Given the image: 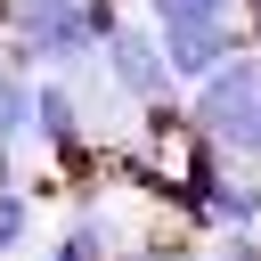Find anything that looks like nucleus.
I'll return each mask as SVG.
<instances>
[{
  "instance_id": "nucleus-1",
  "label": "nucleus",
  "mask_w": 261,
  "mask_h": 261,
  "mask_svg": "<svg viewBox=\"0 0 261 261\" xmlns=\"http://www.w3.org/2000/svg\"><path fill=\"white\" fill-rule=\"evenodd\" d=\"M188 130L212 139L228 163H261V49L212 65L204 82H188Z\"/></svg>"
},
{
  "instance_id": "nucleus-2",
  "label": "nucleus",
  "mask_w": 261,
  "mask_h": 261,
  "mask_svg": "<svg viewBox=\"0 0 261 261\" xmlns=\"http://www.w3.org/2000/svg\"><path fill=\"white\" fill-rule=\"evenodd\" d=\"M114 24L122 16L114 8H90V0H16L8 8V57L16 65H65V73H82L106 49Z\"/></svg>"
},
{
  "instance_id": "nucleus-3",
  "label": "nucleus",
  "mask_w": 261,
  "mask_h": 261,
  "mask_svg": "<svg viewBox=\"0 0 261 261\" xmlns=\"http://www.w3.org/2000/svg\"><path fill=\"white\" fill-rule=\"evenodd\" d=\"M98 73L114 82V98L122 106H179V73L163 65V41L155 33H139V24H114L106 33V49H98Z\"/></svg>"
},
{
  "instance_id": "nucleus-4",
  "label": "nucleus",
  "mask_w": 261,
  "mask_h": 261,
  "mask_svg": "<svg viewBox=\"0 0 261 261\" xmlns=\"http://www.w3.org/2000/svg\"><path fill=\"white\" fill-rule=\"evenodd\" d=\"M155 41H163V65L179 73V90L188 82H204L212 65H228V57H245V16H228V24H155Z\"/></svg>"
},
{
  "instance_id": "nucleus-5",
  "label": "nucleus",
  "mask_w": 261,
  "mask_h": 261,
  "mask_svg": "<svg viewBox=\"0 0 261 261\" xmlns=\"http://www.w3.org/2000/svg\"><path fill=\"white\" fill-rule=\"evenodd\" d=\"M33 139L41 147H57V163L65 155H82V90H73V73H57V82H33Z\"/></svg>"
},
{
  "instance_id": "nucleus-6",
  "label": "nucleus",
  "mask_w": 261,
  "mask_h": 261,
  "mask_svg": "<svg viewBox=\"0 0 261 261\" xmlns=\"http://www.w3.org/2000/svg\"><path fill=\"white\" fill-rule=\"evenodd\" d=\"M130 245H122V228L106 220V204H82L65 228H57V245H49V261H122Z\"/></svg>"
},
{
  "instance_id": "nucleus-7",
  "label": "nucleus",
  "mask_w": 261,
  "mask_h": 261,
  "mask_svg": "<svg viewBox=\"0 0 261 261\" xmlns=\"http://www.w3.org/2000/svg\"><path fill=\"white\" fill-rule=\"evenodd\" d=\"M196 228H261V179H245V171H220V188L204 196Z\"/></svg>"
},
{
  "instance_id": "nucleus-8",
  "label": "nucleus",
  "mask_w": 261,
  "mask_h": 261,
  "mask_svg": "<svg viewBox=\"0 0 261 261\" xmlns=\"http://www.w3.org/2000/svg\"><path fill=\"white\" fill-rule=\"evenodd\" d=\"M16 139H33V82L16 57H0V147H16Z\"/></svg>"
},
{
  "instance_id": "nucleus-9",
  "label": "nucleus",
  "mask_w": 261,
  "mask_h": 261,
  "mask_svg": "<svg viewBox=\"0 0 261 261\" xmlns=\"http://www.w3.org/2000/svg\"><path fill=\"white\" fill-rule=\"evenodd\" d=\"M155 8V24H228L237 16V0H147Z\"/></svg>"
},
{
  "instance_id": "nucleus-10",
  "label": "nucleus",
  "mask_w": 261,
  "mask_h": 261,
  "mask_svg": "<svg viewBox=\"0 0 261 261\" xmlns=\"http://www.w3.org/2000/svg\"><path fill=\"white\" fill-rule=\"evenodd\" d=\"M24 237H33V196H24V188H0V261H8Z\"/></svg>"
},
{
  "instance_id": "nucleus-11",
  "label": "nucleus",
  "mask_w": 261,
  "mask_h": 261,
  "mask_svg": "<svg viewBox=\"0 0 261 261\" xmlns=\"http://www.w3.org/2000/svg\"><path fill=\"white\" fill-rule=\"evenodd\" d=\"M204 261H261V228H228V237H220Z\"/></svg>"
},
{
  "instance_id": "nucleus-12",
  "label": "nucleus",
  "mask_w": 261,
  "mask_h": 261,
  "mask_svg": "<svg viewBox=\"0 0 261 261\" xmlns=\"http://www.w3.org/2000/svg\"><path fill=\"white\" fill-rule=\"evenodd\" d=\"M245 33H253V41H261V0H245Z\"/></svg>"
},
{
  "instance_id": "nucleus-13",
  "label": "nucleus",
  "mask_w": 261,
  "mask_h": 261,
  "mask_svg": "<svg viewBox=\"0 0 261 261\" xmlns=\"http://www.w3.org/2000/svg\"><path fill=\"white\" fill-rule=\"evenodd\" d=\"M90 8H114V0H90Z\"/></svg>"
},
{
  "instance_id": "nucleus-14",
  "label": "nucleus",
  "mask_w": 261,
  "mask_h": 261,
  "mask_svg": "<svg viewBox=\"0 0 261 261\" xmlns=\"http://www.w3.org/2000/svg\"><path fill=\"white\" fill-rule=\"evenodd\" d=\"M0 24H8V8H0Z\"/></svg>"
},
{
  "instance_id": "nucleus-15",
  "label": "nucleus",
  "mask_w": 261,
  "mask_h": 261,
  "mask_svg": "<svg viewBox=\"0 0 261 261\" xmlns=\"http://www.w3.org/2000/svg\"><path fill=\"white\" fill-rule=\"evenodd\" d=\"M0 8H16V0H0Z\"/></svg>"
}]
</instances>
